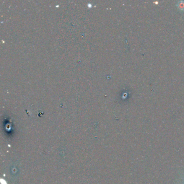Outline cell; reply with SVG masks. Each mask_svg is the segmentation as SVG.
Instances as JSON below:
<instances>
[{"label":"cell","instance_id":"obj_1","mask_svg":"<svg viewBox=\"0 0 184 184\" xmlns=\"http://www.w3.org/2000/svg\"><path fill=\"white\" fill-rule=\"evenodd\" d=\"M178 184H184V172L181 177L180 178V180Z\"/></svg>","mask_w":184,"mask_h":184}]
</instances>
